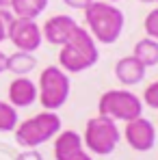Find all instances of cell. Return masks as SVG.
<instances>
[{"label":"cell","instance_id":"obj_1","mask_svg":"<svg viewBox=\"0 0 158 160\" xmlns=\"http://www.w3.org/2000/svg\"><path fill=\"white\" fill-rule=\"evenodd\" d=\"M84 24L98 43L110 46L121 37L126 18H124V11L119 7H115L113 2L93 0L84 9Z\"/></svg>","mask_w":158,"mask_h":160},{"label":"cell","instance_id":"obj_2","mask_svg":"<svg viewBox=\"0 0 158 160\" xmlns=\"http://www.w3.org/2000/svg\"><path fill=\"white\" fill-rule=\"evenodd\" d=\"M100 58L98 41L91 37V32L82 26H76L72 37L61 46L59 52V67L67 74H82L91 69Z\"/></svg>","mask_w":158,"mask_h":160},{"label":"cell","instance_id":"obj_3","mask_svg":"<svg viewBox=\"0 0 158 160\" xmlns=\"http://www.w3.org/2000/svg\"><path fill=\"white\" fill-rule=\"evenodd\" d=\"M63 121L54 110H41L35 117H28L15 126V143L22 149H35L48 141H52L56 134L61 132Z\"/></svg>","mask_w":158,"mask_h":160},{"label":"cell","instance_id":"obj_4","mask_svg":"<svg viewBox=\"0 0 158 160\" xmlns=\"http://www.w3.org/2000/svg\"><path fill=\"white\" fill-rule=\"evenodd\" d=\"M121 141V132L117 128V121L108 119L104 115H95L87 121L82 132V145L93 156H108L117 149Z\"/></svg>","mask_w":158,"mask_h":160},{"label":"cell","instance_id":"obj_5","mask_svg":"<svg viewBox=\"0 0 158 160\" xmlns=\"http://www.w3.org/2000/svg\"><path fill=\"white\" fill-rule=\"evenodd\" d=\"M72 91V82L67 72H63L59 65H48L37 82V102L41 104L43 110H59L65 106L67 98Z\"/></svg>","mask_w":158,"mask_h":160},{"label":"cell","instance_id":"obj_6","mask_svg":"<svg viewBox=\"0 0 158 160\" xmlns=\"http://www.w3.org/2000/svg\"><path fill=\"white\" fill-rule=\"evenodd\" d=\"M98 115H104L113 121H132L143 115V102L128 89H110L100 95Z\"/></svg>","mask_w":158,"mask_h":160},{"label":"cell","instance_id":"obj_7","mask_svg":"<svg viewBox=\"0 0 158 160\" xmlns=\"http://www.w3.org/2000/svg\"><path fill=\"white\" fill-rule=\"evenodd\" d=\"M7 39L15 46V50L30 52V54H35L41 48V43H43L41 26L35 20H24V18H13Z\"/></svg>","mask_w":158,"mask_h":160},{"label":"cell","instance_id":"obj_8","mask_svg":"<svg viewBox=\"0 0 158 160\" xmlns=\"http://www.w3.org/2000/svg\"><path fill=\"white\" fill-rule=\"evenodd\" d=\"M124 138L134 152H150L156 145V128L147 117H136L132 121H126V130H124Z\"/></svg>","mask_w":158,"mask_h":160},{"label":"cell","instance_id":"obj_9","mask_svg":"<svg viewBox=\"0 0 158 160\" xmlns=\"http://www.w3.org/2000/svg\"><path fill=\"white\" fill-rule=\"evenodd\" d=\"M76 20L72 15H65V13H59L46 20V24L41 26V35H43V41L52 43V46H63L72 32L76 30Z\"/></svg>","mask_w":158,"mask_h":160},{"label":"cell","instance_id":"obj_10","mask_svg":"<svg viewBox=\"0 0 158 160\" xmlns=\"http://www.w3.org/2000/svg\"><path fill=\"white\" fill-rule=\"evenodd\" d=\"M7 102L15 108H28L37 102V82L28 78V76H15L9 84L7 91Z\"/></svg>","mask_w":158,"mask_h":160},{"label":"cell","instance_id":"obj_11","mask_svg":"<svg viewBox=\"0 0 158 160\" xmlns=\"http://www.w3.org/2000/svg\"><path fill=\"white\" fill-rule=\"evenodd\" d=\"M52 141H54V158L56 160H72L80 152H84L82 134H78L76 130H61Z\"/></svg>","mask_w":158,"mask_h":160},{"label":"cell","instance_id":"obj_12","mask_svg":"<svg viewBox=\"0 0 158 160\" xmlns=\"http://www.w3.org/2000/svg\"><path fill=\"white\" fill-rule=\"evenodd\" d=\"M145 72L147 67L143 63H139L134 56H121L117 63H115V76L117 80L124 84V87H134L139 84L141 80L145 78Z\"/></svg>","mask_w":158,"mask_h":160},{"label":"cell","instance_id":"obj_13","mask_svg":"<svg viewBox=\"0 0 158 160\" xmlns=\"http://www.w3.org/2000/svg\"><path fill=\"white\" fill-rule=\"evenodd\" d=\"M35 67H37V58L30 52L15 50L13 54L7 56V72H11L13 76H28Z\"/></svg>","mask_w":158,"mask_h":160},{"label":"cell","instance_id":"obj_14","mask_svg":"<svg viewBox=\"0 0 158 160\" xmlns=\"http://www.w3.org/2000/svg\"><path fill=\"white\" fill-rule=\"evenodd\" d=\"M46 9H48V0H13L11 2V13L24 20H37Z\"/></svg>","mask_w":158,"mask_h":160},{"label":"cell","instance_id":"obj_15","mask_svg":"<svg viewBox=\"0 0 158 160\" xmlns=\"http://www.w3.org/2000/svg\"><path fill=\"white\" fill-rule=\"evenodd\" d=\"M132 56H134L139 63H143L145 67H154V65H158V41L156 39H150V37L139 39L136 46H134Z\"/></svg>","mask_w":158,"mask_h":160},{"label":"cell","instance_id":"obj_16","mask_svg":"<svg viewBox=\"0 0 158 160\" xmlns=\"http://www.w3.org/2000/svg\"><path fill=\"white\" fill-rule=\"evenodd\" d=\"M18 123H20L18 108L0 100V132H13Z\"/></svg>","mask_w":158,"mask_h":160},{"label":"cell","instance_id":"obj_17","mask_svg":"<svg viewBox=\"0 0 158 160\" xmlns=\"http://www.w3.org/2000/svg\"><path fill=\"white\" fill-rule=\"evenodd\" d=\"M143 26H145V35H147L150 39H156L158 41V7H154V9L145 15Z\"/></svg>","mask_w":158,"mask_h":160},{"label":"cell","instance_id":"obj_18","mask_svg":"<svg viewBox=\"0 0 158 160\" xmlns=\"http://www.w3.org/2000/svg\"><path fill=\"white\" fill-rule=\"evenodd\" d=\"M141 102H143L145 106H150V108H154V110H158V80H156V82H152V84L145 89V93H143Z\"/></svg>","mask_w":158,"mask_h":160},{"label":"cell","instance_id":"obj_19","mask_svg":"<svg viewBox=\"0 0 158 160\" xmlns=\"http://www.w3.org/2000/svg\"><path fill=\"white\" fill-rule=\"evenodd\" d=\"M13 18H15V15L11 13V9H0V43L7 41V37H9V26H11Z\"/></svg>","mask_w":158,"mask_h":160},{"label":"cell","instance_id":"obj_20","mask_svg":"<svg viewBox=\"0 0 158 160\" xmlns=\"http://www.w3.org/2000/svg\"><path fill=\"white\" fill-rule=\"evenodd\" d=\"M15 160H43V156L37 152V149H24V152H20Z\"/></svg>","mask_w":158,"mask_h":160},{"label":"cell","instance_id":"obj_21","mask_svg":"<svg viewBox=\"0 0 158 160\" xmlns=\"http://www.w3.org/2000/svg\"><path fill=\"white\" fill-rule=\"evenodd\" d=\"M63 2H65L69 9H80V11H84L93 0H63Z\"/></svg>","mask_w":158,"mask_h":160},{"label":"cell","instance_id":"obj_22","mask_svg":"<svg viewBox=\"0 0 158 160\" xmlns=\"http://www.w3.org/2000/svg\"><path fill=\"white\" fill-rule=\"evenodd\" d=\"M7 72V54L0 50V74H4Z\"/></svg>","mask_w":158,"mask_h":160},{"label":"cell","instance_id":"obj_23","mask_svg":"<svg viewBox=\"0 0 158 160\" xmlns=\"http://www.w3.org/2000/svg\"><path fill=\"white\" fill-rule=\"evenodd\" d=\"M72 160H93V156H91V154H89V152L84 149V152H80L78 156H74Z\"/></svg>","mask_w":158,"mask_h":160},{"label":"cell","instance_id":"obj_24","mask_svg":"<svg viewBox=\"0 0 158 160\" xmlns=\"http://www.w3.org/2000/svg\"><path fill=\"white\" fill-rule=\"evenodd\" d=\"M11 2L13 0H0V9H11Z\"/></svg>","mask_w":158,"mask_h":160},{"label":"cell","instance_id":"obj_25","mask_svg":"<svg viewBox=\"0 0 158 160\" xmlns=\"http://www.w3.org/2000/svg\"><path fill=\"white\" fill-rule=\"evenodd\" d=\"M139 2H145V4H152V2H156V0H139Z\"/></svg>","mask_w":158,"mask_h":160},{"label":"cell","instance_id":"obj_26","mask_svg":"<svg viewBox=\"0 0 158 160\" xmlns=\"http://www.w3.org/2000/svg\"><path fill=\"white\" fill-rule=\"evenodd\" d=\"M104 2H113V4H115V2H119V0H104Z\"/></svg>","mask_w":158,"mask_h":160},{"label":"cell","instance_id":"obj_27","mask_svg":"<svg viewBox=\"0 0 158 160\" xmlns=\"http://www.w3.org/2000/svg\"><path fill=\"white\" fill-rule=\"evenodd\" d=\"M156 4H158V0H156Z\"/></svg>","mask_w":158,"mask_h":160}]
</instances>
